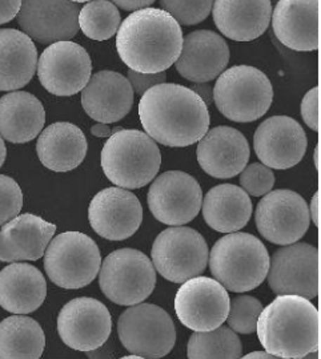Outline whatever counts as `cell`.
<instances>
[{"label":"cell","instance_id":"obj_44","mask_svg":"<svg viewBox=\"0 0 321 359\" xmlns=\"http://www.w3.org/2000/svg\"><path fill=\"white\" fill-rule=\"evenodd\" d=\"M91 133L96 137H110L112 135V129L108 127V124L98 123L91 128Z\"/></svg>","mask_w":321,"mask_h":359},{"label":"cell","instance_id":"obj_2","mask_svg":"<svg viewBox=\"0 0 321 359\" xmlns=\"http://www.w3.org/2000/svg\"><path fill=\"white\" fill-rule=\"evenodd\" d=\"M183 47L179 23L164 10L147 7L129 15L116 32V50L129 69L159 74L175 65Z\"/></svg>","mask_w":321,"mask_h":359},{"label":"cell","instance_id":"obj_32","mask_svg":"<svg viewBox=\"0 0 321 359\" xmlns=\"http://www.w3.org/2000/svg\"><path fill=\"white\" fill-rule=\"evenodd\" d=\"M240 338L228 326H218L209 332H195L187 347L190 359L242 358Z\"/></svg>","mask_w":321,"mask_h":359},{"label":"cell","instance_id":"obj_16","mask_svg":"<svg viewBox=\"0 0 321 359\" xmlns=\"http://www.w3.org/2000/svg\"><path fill=\"white\" fill-rule=\"evenodd\" d=\"M112 330V320L100 301L80 297L65 304L58 317V333L65 345L90 353L103 346Z\"/></svg>","mask_w":321,"mask_h":359},{"label":"cell","instance_id":"obj_1","mask_svg":"<svg viewBox=\"0 0 321 359\" xmlns=\"http://www.w3.org/2000/svg\"><path fill=\"white\" fill-rule=\"evenodd\" d=\"M139 117L151 139L171 148L192 145L209 128L206 103L191 88L175 83L157 84L144 92Z\"/></svg>","mask_w":321,"mask_h":359},{"label":"cell","instance_id":"obj_30","mask_svg":"<svg viewBox=\"0 0 321 359\" xmlns=\"http://www.w3.org/2000/svg\"><path fill=\"white\" fill-rule=\"evenodd\" d=\"M202 205L208 226L220 233L243 229L252 216V201L248 193L232 184L212 188Z\"/></svg>","mask_w":321,"mask_h":359},{"label":"cell","instance_id":"obj_38","mask_svg":"<svg viewBox=\"0 0 321 359\" xmlns=\"http://www.w3.org/2000/svg\"><path fill=\"white\" fill-rule=\"evenodd\" d=\"M301 116L309 128L315 132L320 130V87L306 93L301 102Z\"/></svg>","mask_w":321,"mask_h":359},{"label":"cell","instance_id":"obj_26","mask_svg":"<svg viewBox=\"0 0 321 359\" xmlns=\"http://www.w3.org/2000/svg\"><path fill=\"white\" fill-rule=\"evenodd\" d=\"M47 295V283L41 271L22 262H11L0 271V306L13 314H30L38 310Z\"/></svg>","mask_w":321,"mask_h":359},{"label":"cell","instance_id":"obj_37","mask_svg":"<svg viewBox=\"0 0 321 359\" xmlns=\"http://www.w3.org/2000/svg\"><path fill=\"white\" fill-rule=\"evenodd\" d=\"M23 208V192L15 180L0 175V226L16 217Z\"/></svg>","mask_w":321,"mask_h":359},{"label":"cell","instance_id":"obj_12","mask_svg":"<svg viewBox=\"0 0 321 359\" xmlns=\"http://www.w3.org/2000/svg\"><path fill=\"white\" fill-rule=\"evenodd\" d=\"M230 295L209 277H193L180 286L175 297L179 321L193 332H209L221 326L230 311Z\"/></svg>","mask_w":321,"mask_h":359},{"label":"cell","instance_id":"obj_22","mask_svg":"<svg viewBox=\"0 0 321 359\" xmlns=\"http://www.w3.org/2000/svg\"><path fill=\"white\" fill-rule=\"evenodd\" d=\"M230 48L224 39L209 29H199L183 38L176 69L193 83H208L227 68Z\"/></svg>","mask_w":321,"mask_h":359},{"label":"cell","instance_id":"obj_13","mask_svg":"<svg viewBox=\"0 0 321 359\" xmlns=\"http://www.w3.org/2000/svg\"><path fill=\"white\" fill-rule=\"evenodd\" d=\"M257 231L272 244L291 245L304 237L309 228L308 204L289 189L264 194L257 204Z\"/></svg>","mask_w":321,"mask_h":359},{"label":"cell","instance_id":"obj_15","mask_svg":"<svg viewBox=\"0 0 321 359\" xmlns=\"http://www.w3.org/2000/svg\"><path fill=\"white\" fill-rule=\"evenodd\" d=\"M91 72L89 52L71 40L52 43L39 57V80L55 96L77 95L87 86Z\"/></svg>","mask_w":321,"mask_h":359},{"label":"cell","instance_id":"obj_20","mask_svg":"<svg viewBox=\"0 0 321 359\" xmlns=\"http://www.w3.org/2000/svg\"><path fill=\"white\" fill-rule=\"evenodd\" d=\"M270 23L279 41L299 52L320 47V0H279Z\"/></svg>","mask_w":321,"mask_h":359},{"label":"cell","instance_id":"obj_19","mask_svg":"<svg viewBox=\"0 0 321 359\" xmlns=\"http://www.w3.org/2000/svg\"><path fill=\"white\" fill-rule=\"evenodd\" d=\"M80 7L71 0H22L18 25L40 43L71 40L79 32Z\"/></svg>","mask_w":321,"mask_h":359},{"label":"cell","instance_id":"obj_35","mask_svg":"<svg viewBox=\"0 0 321 359\" xmlns=\"http://www.w3.org/2000/svg\"><path fill=\"white\" fill-rule=\"evenodd\" d=\"M160 6L179 25L195 26L209 16L214 0H160Z\"/></svg>","mask_w":321,"mask_h":359},{"label":"cell","instance_id":"obj_11","mask_svg":"<svg viewBox=\"0 0 321 359\" xmlns=\"http://www.w3.org/2000/svg\"><path fill=\"white\" fill-rule=\"evenodd\" d=\"M267 278L276 295L316 298L320 293L319 249L306 243L285 245L270 257Z\"/></svg>","mask_w":321,"mask_h":359},{"label":"cell","instance_id":"obj_40","mask_svg":"<svg viewBox=\"0 0 321 359\" xmlns=\"http://www.w3.org/2000/svg\"><path fill=\"white\" fill-rule=\"evenodd\" d=\"M22 0H0V25H6L18 16Z\"/></svg>","mask_w":321,"mask_h":359},{"label":"cell","instance_id":"obj_14","mask_svg":"<svg viewBox=\"0 0 321 359\" xmlns=\"http://www.w3.org/2000/svg\"><path fill=\"white\" fill-rule=\"evenodd\" d=\"M148 208L157 221L171 226L191 222L202 209V187L195 177L171 170L155 180L147 196Z\"/></svg>","mask_w":321,"mask_h":359},{"label":"cell","instance_id":"obj_34","mask_svg":"<svg viewBox=\"0 0 321 359\" xmlns=\"http://www.w3.org/2000/svg\"><path fill=\"white\" fill-rule=\"evenodd\" d=\"M261 310L263 305L255 297L237 295L230 301V311L225 321L235 333H255Z\"/></svg>","mask_w":321,"mask_h":359},{"label":"cell","instance_id":"obj_6","mask_svg":"<svg viewBox=\"0 0 321 359\" xmlns=\"http://www.w3.org/2000/svg\"><path fill=\"white\" fill-rule=\"evenodd\" d=\"M272 100L270 79L251 65H235L223 71L214 87L218 112L236 123L258 120L268 112Z\"/></svg>","mask_w":321,"mask_h":359},{"label":"cell","instance_id":"obj_46","mask_svg":"<svg viewBox=\"0 0 321 359\" xmlns=\"http://www.w3.org/2000/svg\"><path fill=\"white\" fill-rule=\"evenodd\" d=\"M6 156H7V149H6V144H4V140H3V137L0 136V168L3 167V164H4Z\"/></svg>","mask_w":321,"mask_h":359},{"label":"cell","instance_id":"obj_45","mask_svg":"<svg viewBox=\"0 0 321 359\" xmlns=\"http://www.w3.org/2000/svg\"><path fill=\"white\" fill-rule=\"evenodd\" d=\"M244 358L251 359V358H276L275 355H272L270 353H267V351H254V353H249V354H247Z\"/></svg>","mask_w":321,"mask_h":359},{"label":"cell","instance_id":"obj_24","mask_svg":"<svg viewBox=\"0 0 321 359\" xmlns=\"http://www.w3.org/2000/svg\"><path fill=\"white\" fill-rule=\"evenodd\" d=\"M56 231V225L43 218L23 213L6 222L0 229V261H37Z\"/></svg>","mask_w":321,"mask_h":359},{"label":"cell","instance_id":"obj_27","mask_svg":"<svg viewBox=\"0 0 321 359\" xmlns=\"http://www.w3.org/2000/svg\"><path fill=\"white\" fill-rule=\"evenodd\" d=\"M89 142L83 130L71 123H55L44 129L37 142L40 163L53 172H70L87 154Z\"/></svg>","mask_w":321,"mask_h":359},{"label":"cell","instance_id":"obj_3","mask_svg":"<svg viewBox=\"0 0 321 359\" xmlns=\"http://www.w3.org/2000/svg\"><path fill=\"white\" fill-rule=\"evenodd\" d=\"M256 332L264 350L276 358H306L320 351V313L301 295H277L261 310Z\"/></svg>","mask_w":321,"mask_h":359},{"label":"cell","instance_id":"obj_41","mask_svg":"<svg viewBox=\"0 0 321 359\" xmlns=\"http://www.w3.org/2000/svg\"><path fill=\"white\" fill-rule=\"evenodd\" d=\"M116 7L124 11H138L152 6L156 0H111Z\"/></svg>","mask_w":321,"mask_h":359},{"label":"cell","instance_id":"obj_17","mask_svg":"<svg viewBox=\"0 0 321 359\" xmlns=\"http://www.w3.org/2000/svg\"><path fill=\"white\" fill-rule=\"evenodd\" d=\"M92 229L110 241H123L139 231L143 208L139 198L124 188L111 187L98 193L89 208Z\"/></svg>","mask_w":321,"mask_h":359},{"label":"cell","instance_id":"obj_5","mask_svg":"<svg viewBox=\"0 0 321 359\" xmlns=\"http://www.w3.org/2000/svg\"><path fill=\"white\" fill-rule=\"evenodd\" d=\"M162 154L147 133L138 129L112 132L102 151L104 175L124 189H138L151 182L159 173Z\"/></svg>","mask_w":321,"mask_h":359},{"label":"cell","instance_id":"obj_9","mask_svg":"<svg viewBox=\"0 0 321 359\" xmlns=\"http://www.w3.org/2000/svg\"><path fill=\"white\" fill-rule=\"evenodd\" d=\"M119 339L131 354L142 358H163L176 341V329L167 311L154 304H136L117 321Z\"/></svg>","mask_w":321,"mask_h":359},{"label":"cell","instance_id":"obj_47","mask_svg":"<svg viewBox=\"0 0 321 359\" xmlns=\"http://www.w3.org/2000/svg\"><path fill=\"white\" fill-rule=\"evenodd\" d=\"M315 165L319 172L320 170V145L319 144L316 145V149H315Z\"/></svg>","mask_w":321,"mask_h":359},{"label":"cell","instance_id":"obj_21","mask_svg":"<svg viewBox=\"0 0 321 359\" xmlns=\"http://www.w3.org/2000/svg\"><path fill=\"white\" fill-rule=\"evenodd\" d=\"M197 142L199 165L215 179L237 176L249 160V144L237 129L215 127Z\"/></svg>","mask_w":321,"mask_h":359},{"label":"cell","instance_id":"obj_4","mask_svg":"<svg viewBox=\"0 0 321 359\" xmlns=\"http://www.w3.org/2000/svg\"><path fill=\"white\" fill-rule=\"evenodd\" d=\"M208 262L215 280L227 290L244 293L264 283L270 269V255L254 234L232 231L214 245Z\"/></svg>","mask_w":321,"mask_h":359},{"label":"cell","instance_id":"obj_31","mask_svg":"<svg viewBox=\"0 0 321 359\" xmlns=\"http://www.w3.org/2000/svg\"><path fill=\"white\" fill-rule=\"evenodd\" d=\"M46 335L38 322L16 314L0 322V359H38Z\"/></svg>","mask_w":321,"mask_h":359},{"label":"cell","instance_id":"obj_8","mask_svg":"<svg viewBox=\"0 0 321 359\" xmlns=\"http://www.w3.org/2000/svg\"><path fill=\"white\" fill-rule=\"evenodd\" d=\"M99 271L100 289L116 305L140 304L154 292V264L140 250L126 248L112 252L105 257Z\"/></svg>","mask_w":321,"mask_h":359},{"label":"cell","instance_id":"obj_23","mask_svg":"<svg viewBox=\"0 0 321 359\" xmlns=\"http://www.w3.org/2000/svg\"><path fill=\"white\" fill-rule=\"evenodd\" d=\"M133 90L129 79L114 71H100L81 90V105L98 123L111 124L129 115Z\"/></svg>","mask_w":321,"mask_h":359},{"label":"cell","instance_id":"obj_29","mask_svg":"<svg viewBox=\"0 0 321 359\" xmlns=\"http://www.w3.org/2000/svg\"><path fill=\"white\" fill-rule=\"evenodd\" d=\"M37 67L38 51L32 39L13 28L0 29V90L23 88Z\"/></svg>","mask_w":321,"mask_h":359},{"label":"cell","instance_id":"obj_48","mask_svg":"<svg viewBox=\"0 0 321 359\" xmlns=\"http://www.w3.org/2000/svg\"><path fill=\"white\" fill-rule=\"evenodd\" d=\"M71 1H74V3H87V1H91V0H71Z\"/></svg>","mask_w":321,"mask_h":359},{"label":"cell","instance_id":"obj_7","mask_svg":"<svg viewBox=\"0 0 321 359\" xmlns=\"http://www.w3.org/2000/svg\"><path fill=\"white\" fill-rule=\"evenodd\" d=\"M102 265L96 243L80 231H65L52 238L44 252V269L52 283L63 289L90 285Z\"/></svg>","mask_w":321,"mask_h":359},{"label":"cell","instance_id":"obj_33","mask_svg":"<svg viewBox=\"0 0 321 359\" xmlns=\"http://www.w3.org/2000/svg\"><path fill=\"white\" fill-rule=\"evenodd\" d=\"M79 28L87 38L103 41L117 32L122 16L115 4L108 0H91L79 13Z\"/></svg>","mask_w":321,"mask_h":359},{"label":"cell","instance_id":"obj_36","mask_svg":"<svg viewBox=\"0 0 321 359\" xmlns=\"http://www.w3.org/2000/svg\"><path fill=\"white\" fill-rule=\"evenodd\" d=\"M240 173V185L251 196H264L270 192L275 185V173L264 164H251Z\"/></svg>","mask_w":321,"mask_h":359},{"label":"cell","instance_id":"obj_39","mask_svg":"<svg viewBox=\"0 0 321 359\" xmlns=\"http://www.w3.org/2000/svg\"><path fill=\"white\" fill-rule=\"evenodd\" d=\"M127 79L132 90L139 96H143L144 92L152 88L157 84H163L167 80V74L166 71L159 72V74H140L136 71L129 69L127 72Z\"/></svg>","mask_w":321,"mask_h":359},{"label":"cell","instance_id":"obj_18","mask_svg":"<svg viewBox=\"0 0 321 359\" xmlns=\"http://www.w3.org/2000/svg\"><path fill=\"white\" fill-rule=\"evenodd\" d=\"M304 129L288 116H273L263 121L255 132L254 147L258 160L270 169L297 165L307 151Z\"/></svg>","mask_w":321,"mask_h":359},{"label":"cell","instance_id":"obj_42","mask_svg":"<svg viewBox=\"0 0 321 359\" xmlns=\"http://www.w3.org/2000/svg\"><path fill=\"white\" fill-rule=\"evenodd\" d=\"M191 90L197 96H200V99L206 103L207 107L211 105L212 100H214V88H212L211 84H208V83H196L195 86L191 87Z\"/></svg>","mask_w":321,"mask_h":359},{"label":"cell","instance_id":"obj_10","mask_svg":"<svg viewBox=\"0 0 321 359\" xmlns=\"http://www.w3.org/2000/svg\"><path fill=\"white\" fill-rule=\"evenodd\" d=\"M208 245L192 228L175 226L162 231L152 245V264L162 277L173 283L204 273L208 265Z\"/></svg>","mask_w":321,"mask_h":359},{"label":"cell","instance_id":"obj_28","mask_svg":"<svg viewBox=\"0 0 321 359\" xmlns=\"http://www.w3.org/2000/svg\"><path fill=\"white\" fill-rule=\"evenodd\" d=\"M46 123V111L38 97L25 90L7 93L0 99V136L23 144L38 137Z\"/></svg>","mask_w":321,"mask_h":359},{"label":"cell","instance_id":"obj_43","mask_svg":"<svg viewBox=\"0 0 321 359\" xmlns=\"http://www.w3.org/2000/svg\"><path fill=\"white\" fill-rule=\"evenodd\" d=\"M309 217H312L316 228L320 226V192L315 193V196L312 198L310 209H309Z\"/></svg>","mask_w":321,"mask_h":359},{"label":"cell","instance_id":"obj_25","mask_svg":"<svg viewBox=\"0 0 321 359\" xmlns=\"http://www.w3.org/2000/svg\"><path fill=\"white\" fill-rule=\"evenodd\" d=\"M214 22L218 31L236 41L260 38L270 27V0H214Z\"/></svg>","mask_w":321,"mask_h":359}]
</instances>
